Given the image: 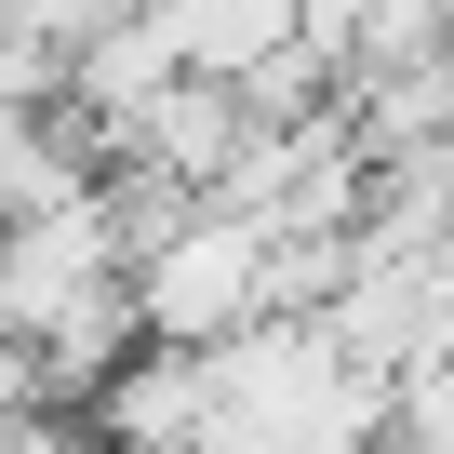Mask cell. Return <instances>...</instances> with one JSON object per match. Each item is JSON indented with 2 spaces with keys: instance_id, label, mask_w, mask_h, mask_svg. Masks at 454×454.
<instances>
[{
  "instance_id": "7a4b0ae2",
  "label": "cell",
  "mask_w": 454,
  "mask_h": 454,
  "mask_svg": "<svg viewBox=\"0 0 454 454\" xmlns=\"http://www.w3.org/2000/svg\"><path fill=\"white\" fill-rule=\"evenodd\" d=\"M401 454H454V361L401 374Z\"/></svg>"
},
{
  "instance_id": "6da1fadb",
  "label": "cell",
  "mask_w": 454,
  "mask_h": 454,
  "mask_svg": "<svg viewBox=\"0 0 454 454\" xmlns=\"http://www.w3.org/2000/svg\"><path fill=\"white\" fill-rule=\"evenodd\" d=\"M94 414H107V441L121 454H200L214 441V348H134L107 387H94Z\"/></svg>"
},
{
  "instance_id": "3957f363",
  "label": "cell",
  "mask_w": 454,
  "mask_h": 454,
  "mask_svg": "<svg viewBox=\"0 0 454 454\" xmlns=\"http://www.w3.org/2000/svg\"><path fill=\"white\" fill-rule=\"evenodd\" d=\"M200 454H214V441H200Z\"/></svg>"
}]
</instances>
